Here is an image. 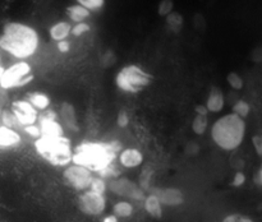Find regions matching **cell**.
<instances>
[{
  "instance_id": "1",
  "label": "cell",
  "mask_w": 262,
  "mask_h": 222,
  "mask_svg": "<svg viewBox=\"0 0 262 222\" xmlns=\"http://www.w3.org/2000/svg\"><path fill=\"white\" fill-rule=\"evenodd\" d=\"M123 148L118 140L112 142H82L73 148L72 162L89 168L91 172L104 170L114 162Z\"/></svg>"
},
{
  "instance_id": "2",
  "label": "cell",
  "mask_w": 262,
  "mask_h": 222,
  "mask_svg": "<svg viewBox=\"0 0 262 222\" xmlns=\"http://www.w3.org/2000/svg\"><path fill=\"white\" fill-rule=\"evenodd\" d=\"M38 41V33L31 26L9 22L0 35V48L19 60H25L36 53Z\"/></svg>"
},
{
  "instance_id": "3",
  "label": "cell",
  "mask_w": 262,
  "mask_h": 222,
  "mask_svg": "<svg viewBox=\"0 0 262 222\" xmlns=\"http://www.w3.org/2000/svg\"><path fill=\"white\" fill-rule=\"evenodd\" d=\"M247 124L238 115L230 114L219 117L211 127V139L224 151H234L245 140Z\"/></svg>"
},
{
  "instance_id": "4",
  "label": "cell",
  "mask_w": 262,
  "mask_h": 222,
  "mask_svg": "<svg viewBox=\"0 0 262 222\" xmlns=\"http://www.w3.org/2000/svg\"><path fill=\"white\" fill-rule=\"evenodd\" d=\"M35 150L53 166H67L72 162L73 148L71 139L66 135L37 138L35 140Z\"/></svg>"
},
{
  "instance_id": "5",
  "label": "cell",
  "mask_w": 262,
  "mask_h": 222,
  "mask_svg": "<svg viewBox=\"0 0 262 222\" xmlns=\"http://www.w3.org/2000/svg\"><path fill=\"white\" fill-rule=\"evenodd\" d=\"M152 82V76L141 66L130 64L120 69L115 76V84L124 93H138Z\"/></svg>"
},
{
  "instance_id": "6",
  "label": "cell",
  "mask_w": 262,
  "mask_h": 222,
  "mask_svg": "<svg viewBox=\"0 0 262 222\" xmlns=\"http://www.w3.org/2000/svg\"><path fill=\"white\" fill-rule=\"evenodd\" d=\"M35 76L32 73V68L27 61H17L12 64L9 68L4 69L2 79H0V88L8 91L13 88H20L27 86L33 81Z\"/></svg>"
},
{
  "instance_id": "7",
  "label": "cell",
  "mask_w": 262,
  "mask_h": 222,
  "mask_svg": "<svg viewBox=\"0 0 262 222\" xmlns=\"http://www.w3.org/2000/svg\"><path fill=\"white\" fill-rule=\"evenodd\" d=\"M63 179L64 183L73 188L74 190L83 191L90 188L94 175L89 168L77 165V163H72V165H67L66 170L63 171Z\"/></svg>"
},
{
  "instance_id": "8",
  "label": "cell",
  "mask_w": 262,
  "mask_h": 222,
  "mask_svg": "<svg viewBox=\"0 0 262 222\" xmlns=\"http://www.w3.org/2000/svg\"><path fill=\"white\" fill-rule=\"evenodd\" d=\"M78 208L87 216H100L106 208V199L104 194L86 189L78 196Z\"/></svg>"
},
{
  "instance_id": "9",
  "label": "cell",
  "mask_w": 262,
  "mask_h": 222,
  "mask_svg": "<svg viewBox=\"0 0 262 222\" xmlns=\"http://www.w3.org/2000/svg\"><path fill=\"white\" fill-rule=\"evenodd\" d=\"M106 186L112 193L120 196H127L135 201H143L146 196L145 190H142L137 184L127 178L110 179L109 183H106Z\"/></svg>"
},
{
  "instance_id": "10",
  "label": "cell",
  "mask_w": 262,
  "mask_h": 222,
  "mask_svg": "<svg viewBox=\"0 0 262 222\" xmlns=\"http://www.w3.org/2000/svg\"><path fill=\"white\" fill-rule=\"evenodd\" d=\"M37 125L40 128L41 137H60L64 135V128L58 120V114L54 110L46 109L42 114H38Z\"/></svg>"
},
{
  "instance_id": "11",
  "label": "cell",
  "mask_w": 262,
  "mask_h": 222,
  "mask_svg": "<svg viewBox=\"0 0 262 222\" xmlns=\"http://www.w3.org/2000/svg\"><path fill=\"white\" fill-rule=\"evenodd\" d=\"M10 111L13 112V115L17 119L19 128L37 122L38 111L27 100H17V101H13L12 105H10Z\"/></svg>"
},
{
  "instance_id": "12",
  "label": "cell",
  "mask_w": 262,
  "mask_h": 222,
  "mask_svg": "<svg viewBox=\"0 0 262 222\" xmlns=\"http://www.w3.org/2000/svg\"><path fill=\"white\" fill-rule=\"evenodd\" d=\"M58 119L59 122L61 124V127L64 129H68L69 132H78V121H77V112L74 109L73 105L68 101L61 102L60 106H59L58 111Z\"/></svg>"
},
{
  "instance_id": "13",
  "label": "cell",
  "mask_w": 262,
  "mask_h": 222,
  "mask_svg": "<svg viewBox=\"0 0 262 222\" xmlns=\"http://www.w3.org/2000/svg\"><path fill=\"white\" fill-rule=\"evenodd\" d=\"M150 193L158 196L161 206H179L184 201L183 193L177 188H150Z\"/></svg>"
},
{
  "instance_id": "14",
  "label": "cell",
  "mask_w": 262,
  "mask_h": 222,
  "mask_svg": "<svg viewBox=\"0 0 262 222\" xmlns=\"http://www.w3.org/2000/svg\"><path fill=\"white\" fill-rule=\"evenodd\" d=\"M143 155L137 148H124L119 153V163L123 167L135 168L142 165Z\"/></svg>"
},
{
  "instance_id": "15",
  "label": "cell",
  "mask_w": 262,
  "mask_h": 222,
  "mask_svg": "<svg viewBox=\"0 0 262 222\" xmlns=\"http://www.w3.org/2000/svg\"><path fill=\"white\" fill-rule=\"evenodd\" d=\"M20 142H22V137L17 129L0 125V148L2 150L17 147L20 144Z\"/></svg>"
},
{
  "instance_id": "16",
  "label": "cell",
  "mask_w": 262,
  "mask_h": 222,
  "mask_svg": "<svg viewBox=\"0 0 262 222\" xmlns=\"http://www.w3.org/2000/svg\"><path fill=\"white\" fill-rule=\"evenodd\" d=\"M205 106H206L207 111L214 112V114L220 112L223 109H224L225 96L219 87H216V86L211 87L209 94H207L206 104H205Z\"/></svg>"
},
{
  "instance_id": "17",
  "label": "cell",
  "mask_w": 262,
  "mask_h": 222,
  "mask_svg": "<svg viewBox=\"0 0 262 222\" xmlns=\"http://www.w3.org/2000/svg\"><path fill=\"white\" fill-rule=\"evenodd\" d=\"M143 207H145L146 212L154 218H161V216H163V206H161L160 201H159L155 194L150 193L148 195L145 196Z\"/></svg>"
},
{
  "instance_id": "18",
  "label": "cell",
  "mask_w": 262,
  "mask_h": 222,
  "mask_svg": "<svg viewBox=\"0 0 262 222\" xmlns=\"http://www.w3.org/2000/svg\"><path fill=\"white\" fill-rule=\"evenodd\" d=\"M71 30L72 26L69 22H66V20H61V22L55 23L50 27L49 30V35H50L51 40L54 41H61V40H67L68 36L71 35Z\"/></svg>"
},
{
  "instance_id": "19",
  "label": "cell",
  "mask_w": 262,
  "mask_h": 222,
  "mask_svg": "<svg viewBox=\"0 0 262 222\" xmlns=\"http://www.w3.org/2000/svg\"><path fill=\"white\" fill-rule=\"evenodd\" d=\"M27 101L35 107L37 111H43V110L49 109L51 101L50 97L48 94L42 93V92H32V93L28 94Z\"/></svg>"
},
{
  "instance_id": "20",
  "label": "cell",
  "mask_w": 262,
  "mask_h": 222,
  "mask_svg": "<svg viewBox=\"0 0 262 222\" xmlns=\"http://www.w3.org/2000/svg\"><path fill=\"white\" fill-rule=\"evenodd\" d=\"M90 14H91V12L79 4H74L67 8V15H68V18L76 23L84 22V19H87L90 17Z\"/></svg>"
},
{
  "instance_id": "21",
  "label": "cell",
  "mask_w": 262,
  "mask_h": 222,
  "mask_svg": "<svg viewBox=\"0 0 262 222\" xmlns=\"http://www.w3.org/2000/svg\"><path fill=\"white\" fill-rule=\"evenodd\" d=\"M133 211H135L133 204L127 201L117 202L113 206V214L117 216L118 218H127V217H130L133 214Z\"/></svg>"
},
{
  "instance_id": "22",
  "label": "cell",
  "mask_w": 262,
  "mask_h": 222,
  "mask_svg": "<svg viewBox=\"0 0 262 222\" xmlns=\"http://www.w3.org/2000/svg\"><path fill=\"white\" fill-rule=\"evenodd\" d=\"M192 132L197 135H204L209 128V119L206 115H197L192 120Z\"/></svg>"
},
{
  "instance_id": "23",
  "label": "cell",
  "mask_w": 262,
  "mask_h": 222,
  "mask_svg": "<svg viewBox=\"0 0 262 222\" xmlns=\"http://www.w3.org/2000/svg\"><path fill=\"white\" fill-rule=\"evenodd\" d=\"M166 26H168L169 28H170L173 32H179V31L182 30V27H183V23H184V19H183V15L179 14V13L177 12H171L170 14L166 15Z\"/></svg>"
},
{
  "instance_id": "24",
  "label": "cell",
  "mask_w": 262,
  "mask_h": 222,
  "mask_svg": "<svg viewBox=\"0 0 262 222\" xmlns=\"http://www.w3.org/2000/svg\"><path fill=\"white\" fill-rule=\"evenodd\" d=\"M0 125H4V127L12 128V129H17L19 128L18 125L17 119L13 115V112L10 111V109L2 110V116H0Z\"/></svg>"
},
{
  "instance_id": "25",
  "label": "cell",
  "mask_w": 262,
  "mask_h": 222,
  "mask_svg": "<svg viewBox=\"0 0 262 222\" xmlns=\"http://www.w3.org/2000/svg\"><path fill=\"white\" fill-rule=\"evenodd\" d=\"M250 111H251V105L248 104L247 101H245V100H238L232 107L233 114L238 115V116L242 117V119H246V117L250 115Z\"/></svg>"
},
{
  "instance_id": "26",
  "label": "cell",
  "mask_w": 262,
  "mask_h": 222,
  "mask_svg": "<svg viewBox=\"0 0 262 222\" xmlns=\"http://www.w3.org/2000/svg\"><path fill=\"white\" fill-rule=\"evenodd\" d=\"M227 82L234 91H241L245 87V81H243V78L237 71H230V73H228Z\"/></svg>"
},
{
  "instance_id": "27",
  "label": "cell",
  "mask_w": 262,
  "mask_h": 222,
  "mask_svg": "<svg viewBox=\"0 0 262 222\" xmlns=\"http://www.w3.org/2000/svg\"><path fill=\"white\" fill-rule=\"evenodd\" d=\"M152 175H154V171L151 170V168H145V170L141 172L140 175V184H138V186H140L142 190H150V184H151V179H152Z\"/></svg>"
},
{
  "instance_id": "28",
  "label": "cell",
  "mask_w": 262,
  "mask_h": 222,
  "mask_svg": "<svg viewBox=\"0 0 262 222\" xmlns=\"http://www.w3.org/2000/svg\"><path fill=\"white\" fill-rule=\"evenodd\" d=\"M90 190L95 191V193H99V194H105V191L107 190V186H106V180L102 178H100V176H97V178L92 179L91 184H90Z\"/></svg>"
},
{
  "instance_id": "29",
  "label": "cell",
  "mask_w": 262,
  "mask_h": 222,
  "mask_svg": "<svg viewBox=\"0 0 262 222\" xmlns=\"http://www.w3.org/2000/svg\"><path fill=\"white\" fill-rule=\"evenodd\" d=\"M77 4L82 5L86 9H89L90 12H96L100 10L105 4V0H76Z\"/></svg>"
},
{
  "instance_id": "30",
  "label": "cell",
  "mask_w": 262,
  "mask_h": 222,
  "mask_svg": "<svg viewBox=\"0 0 262 222\" xmlns=\"http://www.w3.org/2000/svg\"><path fill=\"white\" fill-rule=\"evenodd\" d=\"M174 10V2L173 0H161L158 5V14L161 17H166Z\"/></svg>"
},
{
  "instance_id": "31",
  "label": "cell",
  "mask_w": 262,
  "mask_h": 222,
  "mask_svg": "<svg viewBox=\"0 0 262 222\" xmlns=\"http://www.w3.org/2000/svg\"><path fill=\"white\" fill-rule=\"evenodd\" d=\"M22 129H23V132H25L27 135H30L31 138H35V139H37V138L41 137L40 128H38L37 122H35V124L26 125V127H23Z\"/></svg>"
},
{
  "instance_id": "32",
  "label": "cell",
  "mask_w": 262,
  "mask_h": 222,
  "mask_svg": "<svg viewBox=\"0 0 262 222\" xmlns=\"http://www.w3.org/2000/svg\"><path fill=\"white\" fill-rule=\"evenodd\" d=\"M89 31H90V26L87 24L86 22H79V23H77L74 27H72L71 33L73 36H76V37H79V36H82L83 33L89 32Z\"/></svg>"
},
{
  "instance_id": "33",
  "label": "cell",
  "mask_w": 262,
  "mask_h": 222,
  "mask_svg": "<svg viewBox=\"0 0 262 222\" xmlns=\"http://www.w3.org/2000/svg\"><path fill=\"white\" fill-rule=\"evenodd\" d=\"M117 124L119 128H127L129 125V115L125 110H120L117 116Z\"/></svg>"
},
{
  "instance_id": "34",
  "label": "cell",
  "mask_w": 262,
  "mask_h": 222,
  "mask_svg": "<svg viewBox=\"0 0 262 222\" xmlns=\"http://www.w3.org/2000/svg\"><path fill=\"white\" fill-rule=\"evenodd\" d=\"M115 60H117V56H115V54L113 53L112 50H107L106 53H105V55L102 56V66H105V68H109V66H112L113 64L115 63Z\"/></svg>"
},
{
  "instance_id": "35",
  "label": "cell",
  "mask_w": 262,
  "mask_h": 222,
  "mask_svg": "<svg viewBox=\"0 0 262 222\" xmlns=\"http://www.w3.org/2000/svg\"><path fill=\"white\" fill-rule=\"evenodd\" d=\"M246 183V175L242 172V171H237L233 176V180H232V185L234 188H239V186L245 185Z\"/></svg>"
},
{
  "instance_id": "36",
  "label": "cell",
  "mask_w": 262,
  "mask_h": 222,
  "mask_svg": "<svg viewBox=\"0 0 262 222\" xmlns=\"http://www.w3.org/2000/svg\"><path fill=\"white\" fill-rule=\"evenodd\" d=\"M252 144H253V147H255L256 153H257V155L261 157L262 156V137L261 135H258V134L253 135Z\"/></svg>"
},
{
  "instance_id": "37",
  "label": "cell",
  "mask_w": 262,
  "mask_h": 222,
  "mask_svg": "<svg viewBox=\"0 0 262 222\" xmlns=\"http://www.w3.org/2000/svg\"><path fill=\"white\" fill-rule=\"evenodd\" d=\"M56 47H58V50L60 51V53L66 54L71 50V43H69V41L67 40H61L56 42Z\"/></svg>"
},
{
  "instance_id": "38",
  "label": "cell",
  "mask_w": 262,
  "mask_h": 222,
  "mask_svg": "<svg viewBox=\"0 0 262 222\" xmlns=\"http://www.w3.org/2000/svg\"><path fill=\"white\" fill-rule=\"evenodd\" d=\"M253 181H255V184L258 186V188H261L262 186V168H258V171L256 172V175L253 176Z\"/></svg>"
},
{
  "instance_id": "39",
  "label": "cell",
  "mask_w": 262,
  "mask_h": 222,
  "mask_svg": "<svg viewBox=\"0 0 262 222\" xmlns=\"http://www.w3.org/2000/svg\"><path fill=\"white\" fill-rule=\"evenodd\" d=\"M196 114L197 115H206V116H207L209 111H207V109H206V106H205V105H197V106H196Z\"/></svg>"
},
{
  "instance_id": "40",
  "label": "cell",
  "mask_w": 262,
  "mask_h": 222,
  "mask_svg": "<svg viewBox=\"0 0 262 222\" xmlns=\"http://www.w3.org/2000/svg\"><path fill=\"white\" fill-rule=\"evenodd\" d=\"M238 217H239V214H237V213L228 214V216L225 217V218L223 219L222 222H237L238 221Z\"/></svg>"
},
{
  "instance_id": "41",
  "label": "cell",
  "mask_w": 262,
  "mask_h": 222,
  "mask_svg": "<svg viewBox=\"0 0 262 222\" xmlns=\"http://www.w3.org/2000/svg\"><path fill=\"white\" fill-rule=\"evenodd\" d=\"M102 222H118V217L114 216V214H109V216L102 219Z\"/></svg>"
},
{
  "instance_id": "42",
  "label": "cell",
  "mask_w": 262,
  "mask_h": 222,
  "mask_svg": "<svg viewBox=\"0 0 262 222\" xmlns=\"http://www.w3.org/2000/svg\"><path fill=\"white\" fill-rule=\"evenodd\" d=\"M237 222H255L252 218L250 217H246V216H239L238 217V221Z\"/></svg>"
},
{
  "instance_id": "43",
  "label": "cell",
  "mask_w": 262,
  "mask_h": 222,
  "mask_svg": "<svg viewBox=\"0 0 262 222\" xmlns=\"http://www.w3.org/2000/svg\"><path fill=\"white\" fill-rule=\"evenodd\" d=\"M4 66H2L0 65V79H2V76H3V73H4Z\"/></svg>"
},
{
  "instance_id": "44",
  "label": "cell",
  "mask_w": 262,
  "mask_h": 222,
  "mask_svg": "<svg viewBox=\"0 0 262 222\" xmlns=\"http://www.w3.org/2000/svg\"><path fill=\"white\" fill-rule=\"evenodd\" d=\"M0 116H2V107H0Z\"/></svg>"
},
{
  "instance_id": "45",
  "label": "cell",
  "mask_w": 262,
  "mask_h": 222,
  "mask_svg": "<svg viewBox=\"0 0 262 222\" xmlns=\"http://www.w3.org/2000/svg\"><path fill=\"white\" fill-rule=\"evenodd\" d=\"M0 63H2V58H0Z\"/></svg>"
}]
</instances>
